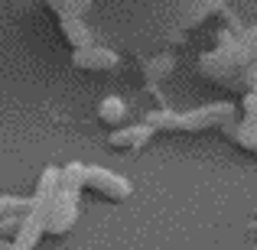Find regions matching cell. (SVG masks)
<instances>
[{
  "mask_svg": "<svg viewBox=\"0 0 257 250\" xmlns=\"http://www.w3.org/2000/svg\"><path fill=\"white\" fill-rule=\"evenodd\" d=\"M153 127L150 124H131V127H117V130H111V137H107V146L111 150H117V153H137V150H144L147 143L153 140Z\"/></svg>",
  "mask_w": 257,
  "mask_h": 250,
  "instance_id": "5",
  "label": "cell"
},
{
  "mask_svg": "<svg viewBox=\"0 0 257 250\" xmlns=\"http://www.w3.org/2000/svg\"><path fill=\"white\" fill-rule=\"evenodd\" d=\"M98 120H101L104 127H114V130H117V127H124V120H127V104H124L120 98H114V94H111V98H104V101L98 104Z\"/></svg>",
  "mask_w": 257,
  "mask_h": 250,
  "instance_id": "8",
  "label": "cell"
},
{
  "mask_svg": "<svg viewBox=\"0 0 257 250\" xmlns=\"http://www.w3.org/2000/svg\"><path fill=\"white\" fill-rule=\"evenodd\" d=\"M228 120H234V104L231 101H221V104H208L199 107V111H186V114H176V111H150L144 117V124H150L153 130H163V133H199V130H215V127H225Z\"/></svg>",
  "mask_w": 257,
  "mask_h": 250,
  "instance_id": "1",
  "label": "cell"
},
{
  "mask_svg": "<svg viewBox=\"0 0 257 250\" xmlns=\"http://www.w3.org/2000/svg\"><path fill=\"white\" fill-rule=\"evenodd\" d=\"M82 192H91L104 201H127L134 195L131 182L124 175L111 172V169H101V166H85V182H82Z\"/></svg>",
  "mask_w": 257,
  "mask_h": 250,
  "instance_id": "3",
  "label": "cell"
},
{
  "mask_svg": "<svg viewBox=\"0 0 257 250\" xmlns=\"http://www.w3.org/2000/svg\"><path fill=\"white\" fill-rule=\"evenodd\" d=\"M56 185H59V169H52V166L43 169L36 195L30 198V211H26L17 237L7 244V250H36L39 247V240L46 237V221H49V208H52V198H56Z\"/></svg>",
  "mask_w": 257,
  "mask_h": 250,
  "instance_id": "2",
  "label": "cell"
},
{
  "mask_svg": "<svg viewBox=\"0 0 257 250\" xmlns=\"http://www.w3.org/2000/svg\"><path fill=\"white\" fill-rule=\"evenodd\" d=\"M88 10V0H69V17H82Z\"/></svg>",
  "mask_w": 257,
  "mask_h": 250,
  "instance_id": "11",
  "label": "cell"
},
{
  "mask_svg": "<svg viewBox=\"0 0 257 250\" xmlns=\"http://www.w3.org/2000/svg\"><path fill=\"white\" fill-rule=\"evenodd\" d=\"M62 33H65V39H69L75 49H85V46H94V39H91V33L85 30L82 23H78V17H69V13H62Z\"/></svg>",
  "mask_w": 257,
  "mask_h": 250,
  "instance_id": "9",
  "label": "cell"
},
{
  "mask_svg": "<svg viewBox=\"0 0 257 250\" xmlns=\"http://www.w3.org/2000/svg\"><path fill=\"white\" fill-rule=\"evenodd\" d=\"M78 195L75 188L56 185V198L49 208V221H46V237H65L78 221Z\"/></svg>",
  "mask_w": 257,
  "mask_h": 250,
  "instance_id": "4",
  "label": "cell"
},
{
  "mask_svg": "<svg viewBox=\"0 0 257 250\" xmlns=\"http://www.w3.org/2000/svg\"><path fill=\"white\" fill-rule=\"evenodd\" d=\"M23 218H26V214H10V218H0V240H7V244H10V240L17 237L20 224H23Z\"/></svg>",
  "mask_w": 257,
  "mask_h": 250,
  "instance_id": "10",
  "label": "cell"
},
{
  "mask_svg": "<svg viewBox=\"0 0 257 250\" xmlns=\"http://www.w3.org/2000/svg\"><path fill=\"white\" fill-rule=\"evenodd\" d=\"M72 65L82 72H114L117 69V52L111 49H101V46H85V49H75L72 56Z\"/></svg>",
  "mask_w": 257,
  "mask_h": 250,
  "instance_id": "6",
  "label": "cell"
},
{
  "mask_svg": "<svg viewBox=\"0 0 257 250\" xmlns=\"http://www.w3.org/2000/svg\"><path fill=\"white\" fill-rule=\"evenodd\" d=\"M221 133L231 137L241 150H247V153L257 156V127L254 124H247V120H228V124L221 127Z\"/></svg>",
  "mask_w": 257,
  "mask_h": 250,
  "instance_id": "7",
  "label": "cell"
},
{
  "mask_svg": "<svg viewBox=\"0 0 257 250\" xmlns=\"http://www.w3.org/2000/svg\"><path fill=\"white\" fill-rule=\"evenodd\" d=\"M0 250H7V240H0Z\"/></svg>",
  "mask_w": 257,
  "mask_h": 250,
  "instance_id": "12",
  "label": "cell"
}]
</instances>
